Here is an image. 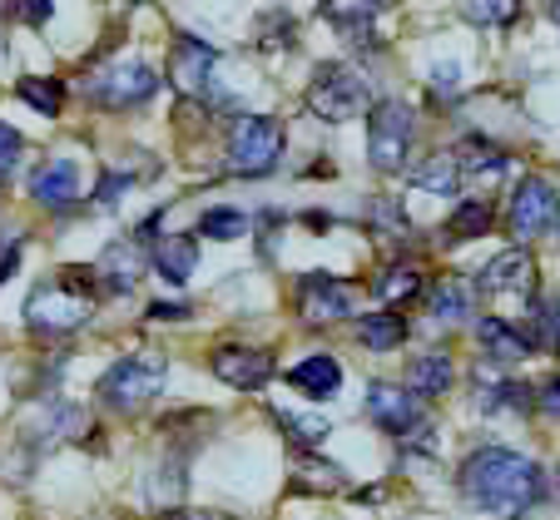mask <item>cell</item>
Here are the masks:
<instances>
[{
  "instance_id": "cell-1",
  "label": "cell",
  "mask_w": 560,
  "mask_h": 520,
  "mask_svg": "<svg viewBox=\"0 0 560 520\" xmlns=\"http://www.w3.org/2000/svg\"><path fill=\"white\" fill-rule=\"evenodd\" d=\"M462 491L476 510H487L497 520H521L546 496V476L536 461L511 451V446H481L462 466Z\"/></svg>"
},
{
  "instance_id": "cell-2",
  "label": "cell",
  "mask_w": 560,
  "mask_h": 520,
  "mask_svg": "<svg viewBox=\"0 0 560 520\" xmlns=\"http://www.w3.org/2000/svg\"><path fill=\"white\" fill-rule=\"evenodd\" d=\"M95 287L85 273H70V277H55V283H40L25 303V322H31L40 338H65V332L85 328L90 318V303H95Z\"/></svg>"
},
{
  "instance_id": "cell-3",
  "label": "cell",
  "mask_w": 560,
  "mask_h": 520,
  "mask_svg": "<svg viewBox=\"0 0 560 520\" xmlns=\"http://www.w3.org/2000/svg\"><path fill=\"white\" fill-rule=\"evenodd\" d=\"M164 377H170V362L164 352H129L115 367L100 377L95 397L109 412H144L159 392H164Z\"/></svg>"
},
{
  "instance_id": "cell-4",
  "label": "cell",
  "mask_w": 560,
  "mask_h": 520,
  "mask_svg": "<svg viewBox=\"0 0 560 520\" xmlns=\"http://www.w3.org/2000/svg\"><path fill=\"white\" fill-rule=\"evenodd\" d=\"M412 139H417V115L402 99H382L368 115V159L377 174H402L412 159Z\"/></svg>"
},
{
  "instance_id": "cell-5",
  "label": "cell",
  "mask_w": 560,
  "mask_h": 520,
  "mask_svg": "<svg viewBox=\"0 0 560 520\" xmlns=\"http://www.w3.org/2000/svg\"><path fill=\"white\" fill-rule=\"evenodd\" d=\"M283 159V125L273 115H238L229 129V169L244 179H264Z\"/></svg>"
},
{
  "instance_id": "cell-6",
  "label": "cell",
  "mask_w": 560,
  "mask_h": 520,
  "mask_svg": "<svg viewBox=\"0 0 560 520\" xmlns=\"http://www.w3.org/2000/svg\"><path fill=\"white\" fill-rule=\"evenodd\" d=\"M368 416L387 436H397V441H407V446L417 441L422 451H432L436 446L432 441V422H427V406L397 382H368Z\"/></svg>"
},
{
  "instance_id": "cell-7",
  "label": "cell",
  "mask_w": 560,
  "mask_h": 520,
  "mask_svg": "<svg viewBox=\"0 0 560 520\" xmlns=\"http://www.w3.org/2000/svg\"><path fill=\"white\" fill-rule=\"evenodd\" d=\"M80 90H85V99L100 109H135L159 90V74L149 70L144 60H109V64H100V70H90L85 80H80Z\"/></svg>"
},
{
  "instance_id": "cell-8",
  "label": "cell",
  "mask_w": 560,
  "mask_h": 520,
  "mask_svg": "<svg viewBox=\"0 0 560 520\" xmlns=\"http://www.w3.org/2000/svg\"><path fill=\"white\" fill-rule=\"evenodd\" d=\"M307 109H313L323 125H342V119H358L368 109V80H362L352 64H323L307 85Z\"/></svg>"
},
{
  "instance_id": "cell-9",
  "label": "cell",
  "mask_w": 560,
  "mask_h": 520,
  "mask_svg": "<svg viewBox=\"0 0 560 520\" xmlns=\"http://www.w3.org/2000/svg\"><path fill=\"white\" fill-rule=\"evenodd\" d=\"M560 223V199L556 189H550V179H540V174H526V179L516 184V193H511V209H506V228L516 244H530V238H540L546 228H556Z\"/></svg>"
},
{
  "instance_id": "cell-10",
  "label": "cell",
  "mask_w": 560,
  "mask_h": 520,
  "mask_svg": "<svg viewBox=\"0 0 560 520\" xmlns=\"http://www.w3.org/2000/svg\"><path fill=\"white\" fill-rule=\"evenodd\" d=\"M298 312L307 328H328V322L352 318V287L332 273H307L298 283Z\"/></svg>"
},
{
  "instance_id": "cell-11",
  "label": "cell",
  "mask_w": 560,
  "mask_h": 520,
  "mask_svg": "<svg viewBox=\"0 0 560 520\" xmlns=\"http://www.w3.org/2000/svg\"><path fill=\"white\" fill-rule=\"evenodd\" d=\"M213 64L219 50L199 35H174V55H170V74L179 95H213Z\"/></svg>"
},
{
  "instance_id": "cell-12",
  "label": "cell",
  "mask_w": 560,
  "mask_h": 520,
  "mask_svg": "<svg viewBox=\"0 0 560 520\" xmlns=\"http://www.w3.org/2000/svg\"><path fill=\"white\" fill-rule=\"evenodd\" d=\"M209 367L219 382L238 387V392H254V387H264L273 377V357L264 347H213Z\"/></svg>"
},
{
  "instance_id": "cell-13",
  "label": "cell",
  "mask_w": 560,
  "mask_h": 520,
  "mask_svg": "<svg viewBox=\"0 0 560 520\" xmlns=\"http://www.w3.org/2000/svg\"><path fill=\"white\" fill-rule=\"evenodd\" d=\"M481 293L491 297H536V258L526 248H506L481 268Z\"/></svg>"
},
{
  "instance_id": "cell-14",
  "label": "cell",
  "mask_w": 560,
  "mask_h": 520,
  "mask_svg": "<svg viewBox=\"0 0 560 520\" xmlns=\"http://www.w3.org/2000/svg\"><path fill=\"white\" fill-rule=\"evenodd\" d=\"M149 273V248H139L135 238H115V244L100 253L95 277H105L109 293H135Z\"/></svg>"
},
{
  "instance_id": "cell-15",
  "label": "cell",
  "mask_w": 560,
  "mask_h": 520,
  "mask_svg": "<svg viewBox=\"0 0 560 520\" xmlns=\"http://www.w3.org/2000/svg\"><path fill=\"white\" fill-rule=\"evenodd\" d=\"M31 199L40 203V209H74L80 203V164L74 159H45L40 169L31 174Z\"/></svg>"
},
{
  "instance_id": "cell-16",
  "label": "cell",
  "mask_w": 560,
  "mask_h": 520,
  "mask_svg": "<svg viewBox=\"0 0 560 520\" xmlns=\"http://www.w3.org/2000/svg\"><path fill=\"white\" fill-rule=\"evenodd\" d=\"M149 268H154L170 287H184L194 277V268H199V238L194 234L154 238V248H149Z\"/></svg>"
},
{
  "instance_id": "cell-17",
  "label": "cell",
  "mask_w": 560,
  "mask_h": 520,
  "mask_svg": "<svg viewBox=\"0 0 560 520\" xmlns=\"http://www.w3.org/2000/svg\"><path fill=\"white\" fill-rule=\"evenodd\" d=\"M427 312H432L442 328H462V322L476 312V287L466 283L462 273L436 277V287L427 293Z\"/></svg>"
},
{
  "instance_id": "cell-18",
  "label": "cell",
  "mask_w": 560,
  "mask_h": 520,
  "mask_svg": "<svg viewBox=\"0 0 560 520\" xmlns=\"http://www.w3.org/2000/svg\"><path fill=\"white\" fill-rule=\"evenodd\" d=\"M288 382H293L298 392H307L313 402H328L342 387V362L332 357V352H313V357H303L298 367H288Z\"/></svg>"
},
{
  "instance_id": "cell-19",
  "label": "cell",
  "mask_w": 560,
  "mask_h": 520,
  "mask_svg": "<svg viewBox=\"0 0 560 520\" xmlns=\"http://www.w3.org/2000/svg\"><path fill=\"white\" fill-rule=\"evenodd\" d=\"M456 382V362L446 357V352H427V357L412 362V371H407V392L422 402V397H446Z\"/></svg>"
},
{
  "instance_id": "cell-20",
  "label": "cell",
  "mask_w": 560,
  "mask_h": 520,
  "mask_svg": "<svg viewBox=\"0 0 560 520\" xmlns=\"http://www.w3.org/2000/svg\"><path fill=\"white\" fill-rule=\"evenodd\" d=\"M476 402H481V412H506V406L530 412V387L506 382V377H491V367L481 362V367H476Z\"/></svg>"
},
{
  "instance_id": "cell-21",
  "label": "cell",
  "mask_w": 560,
  "mask_h": 520,
  "mask_svg": "<svg viewBox=\"0 0 560 520\" xmlns=\"http://www.w3.org/2000/svg\"><path fill=\"white\" fill-rule=\"evenodd\" d=\"M323 21L332 25V31H342V40L348 45H372V25H377V5H342V0H332V5H323Z\"/></svg>"
},
{
  "instance_id": "cell-22",
  "label": "cell",
  "mask_w": 560,
  "mask_h": 520,
  "mask_svg": "<svg viewBox=\"0 0 560 520\" xmlns=\"http://www.w3.org/2000/svg\"><path fill=\"white\" fill-rule=\"evenodd\" d=\"M476 338H481V347H487L497 362H521V357H530L526 338H521V332L511 328L506 318H481V322H476Z\"/></svg>"
},
{
  "instance_id": "cell-23",
  "label": "cell",
  "mask_w": 560,
  "mask_h": 520,
  "mask_svg": "<svg viewBox=\"0 0 560 520\" xmlns=\"http://www.w3.org/2000/svg\"><path fill=\"white\" fill-rule=\"evenodd\" d=\"M526 347H546V352H560V297H550V303H540V297H530V312H526Z\"/></svg>"
},
{
  "instance_id": "cell-24",
  "label": "cell",
  "mask_w": 560,
  "mask_h": 520,
  "mask_svg": "<svg viewBox=\"0 0 560 520\" xmlns=\"http://www.w3.org/2000/svg\"><path fill=\"white\" fill-rule=\"evenodd\" d=\"M372 293H377V303H382V308H397V303H412V297L422 293V268H417V263H392L387 273L377 277V287H372Z\"/></svg>"
},
{
  "instance_id": "cell-25",
  "label": "cell",
  "mask_w": 560,
  "mask_h": 520,
  "mask_svg": "<svg viewBox=\"0 0 560 520\" xmlns=\"http://www.w3.org/2000/svg\"><path fill=\"white\" fill-rule=\"evenodd\" d=\"M456 184H462V164H456L452 149H446V154H432L422 169H412V189H422V193H446V199H452Z\"/></svg>"
},
{
  "instance_id": "cell-26",
  "label": "cell",
  "mask_w": 560,
  "mask_h": 520,
  "mask_svg": "<svg viewBox=\"0 0 560 520\" xmlns=\"http://www.w3.org/2000/svg\"><path fill=\"white\" fill-rule=\"evenodd\" d=\"M446 234H452L456 244L487 238V234H491V203H487V199H462V203L452 209V218H446Z\"/></svg>"
},
{
  "instance_id": "cell-27",
  "label": "cell",
  "mask_w": 560,
  "mask_h": 520,
  "mask_svg": "<svg viewBox=\"0 0 560 520\" xmlns=\"http://www.w3.org/2000/svg\"><path fill=\"white\" fill-rule=\"evenodd\" d=\"M358 342L372 352H392L407 342V322L397 312H372V318H358Z\"/></svg>"
},
{
  "instance_id": "cell-28",
  "label": "cell",
  "mask_w": 560,
  "mask_h": 520,
  "mask_svg": "<svg viewBox=\"0 0 560 520\" xmlns=\"http://www.w3.org/2000/svg\"><path fill=\"white\" fill-rule=\"evenodd\" d=\"M15 99L31 105V109H40L45 119H55L60 105H65V85L60 80H45V74H25V80H15Z\"/></svg>"
},
{
  "instance_id": "cell-29",
  "label": "cell",
  "mask_w": 560,
  "mask_h": 520,
  "mask_svg": "<svg viewBox=\"0 0 560 520\" xmlns=\"http://www.w3.org/2000/svg\"><path fill=\"white\" fill-rule=\"evenodd\" d=\"M452 154H456V164H462V179H466V174H501V169H506V154H501L497 144H487L481 134L462 139Z\"/></svg>"
},
{
  "instance_id": "cell-30",
  "label": "cell",
  "mask_w": 560,
  "mask_h": 520,
  "mask_svg": "<svg viewBox=\"0 0 560 520\" xmlns=\"http://www.w3.org/2000/svg\"><path fill=\"white\" fill-rule=\"evenodd\" d=\"M293 476L303 481V486H313V491H342L348 486V471H342L338 461H317V457H298Z\"/></svg>"
},
{
  "instance_id": "cell-31",
  "label": "cell",
  "mask_w": 560,
  "mask_h": 520,
  "mask_svg": "<svg viewBox=\"0 0 560 520\" xmlns=\"http://www.w3.org/2000/svg\"><path fill=\"white\" fill-rule=\"evenodd\" d=\"M278 422H283L288 441L303 451V457H313L317 446H323V436H328V422L323 416H293V412H278Z\"/></svg>"
},
{
  "instance_id": "cell-32",
  "label": "cell",
  "mask_w": 560,
  "mask_h": 520,
  "mask_svg": "<svg viewBox=\"0 0 560 520\" xmlns=\"http://www.w3.org/2000/svg\"><path fill=\"white\" fill-rule=\"evenodd\" d=\"M244 234H248V213H238V209H209L199 218V238L229 244V238H244Z\"/></svg>"
},
{
  "instance_id": "cell-33",
  "label": "cell",
  "mask_w": 560,
  "mask_h": 520,
  "mask_svg": "<svg viewBox=\"0 0 560 520\" xmlns=\"http://www.w3.org/2000/svg\"><path fill=\"white\" fill-rule=\"evenodd\" d=\"M462 15L471 25H511V21H516V5H511V0H491V5H487V0H466Z\"/></svg>"
},
{
  "instance_id": "cell-34",
  "label": "cell",
  "mask_w": 560,
  "mask_h": 520,
  "mask_svg": "<svg viewBox=\"0 0 560 520\" xmlns=\"http://www.w3.org/2000/svg\"><path fill=\"white\" fill-rule=\"evenodd\" d=\"M21 154H25V139L15 134L11 125H5V119H0V184L11 179L15 174V164H21Z\"/></svg>"
},
{
  "instance_id": "cell-35",
  "label": "cell",
  "mask_w": 560,
  "mask_h": 520,
  "mask_svg": "<svg viewBox=\"0 0 560 520\" xmlns=\"http://www.w3.org/2000/svg\"><path fill=\"white\" fill-rule=\"evenodd\" d=\"M432 90H436V95H462V70H456V64H432Z\"/></svg>"
},
{
  "instance_id": "cell-36",
  "label": "cell",
  "mask_w": 560,
  "mask_h": 520,
  "mask_svg": "<svg viewBox=\"0 0 560 520\" xmlns=\"http://www.w3.org/2000/svg\"><path fill=\"white\" fill-rule=\"evenodd\" d=\"M15 263H21V234H5L0 238V283H11Z\"/></svg>"
},
{
  "instance_id": "cell-37",
  "label": "cell",
  "mask_w": 560,
  "mask_h": 520,
  "mask_svg": "<svg viewBox=\"0 0 560 520\" xmlns=\"http://www.w3.org/2000/svg\"><path fill=\"white\" fill-rule=\"evenodd\" d=\"M129 184H135V174H105V179L95 184V199L100 203H119V193H125Z\"/></svg>"
},
{
  "instance_id": "cell-38",
  "label": "cell",
  "mask_w": 560,
  "mask_h": 520,
  "mask_svg": "<svg viewBox=\"0 0 560 520\" xmlns=\"http://www.w3.org/2000/svg\"><path fill=\"white\" fill-rule=\"evenodd\" d=\"M530 406H540L546 416H560V377H546V382H540V392L530 397Z\"/></svg>"
},
{
  "instance_id": "cell-39",
  "label": "cell",
  "mask_w": 560,
  "mask_h": 520,
  "mask_svg": "<svg viewBox=\"0 0 560 520\" xmlns=\"http://www.w3.org/2000/svg\"><path fill=\"white\" fill-rule=\"evenodd\" d=\"M149 318L154 322H184L189 318V303H149Z\"/></svg>"
},
{
  "instance_id": "cell-40",
  "label": "cell",
  "mask_w": 560,
  "mask_h": 520,
  "mask_svg": "<svg viewBox=\"0 0 560 520\" xmlns=\"http://www.w3.org/2000/svg\"><path fill=\"white\" fill-rule=\"evenodd\" d=\"M164 520H233V516H219V510H170Z\"/></svg>"
},
{
  "instance_id": "cell-41",
  "label": "cell",
  "mask_w": 560,
  "mask_h": 520,
  "mask_svg": "<svg viewBox=\"0 0 560 520\" xmlns=\"http://www.w3.org/2000/svg\"><path fill=\"white\" fill-rule=\"evenodd\" d=\"M550 15H556V21H560V5H550Z\"/></svg>"
}]
</instances>
